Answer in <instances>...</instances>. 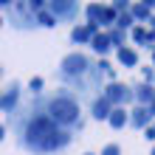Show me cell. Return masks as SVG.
Wrapping results in <instances>:
<instances>
[{"instance_id": "cell-1", "label": "cell", "mask_w": 155, "mask_h": 155, "mask_svg": "<svg viewBox=\"0 0 155 155\" xmlns=\"http://www.w3.org/2000/svg\"><path fill=\"white\" fill-rule=\"evenodd\" d=\"M17 141H20L23 150L28 152H37V155H51V152H59L65 150L71 141H74V133L59 127L54 118L40 107H28L25 110V118L17 124Z\"/></svg>"}, {"instance_id": "cell-2", "label": "cell", "mask_w": 155, "mask_h": 155, "mask_svg": "<svg viewBox=\"0 0 155 155\" xmlns=\"http://www.w3.org/2000/svg\"><path fill=\"white\" fill-rule=\"evenodd\" d=\"M42 110L48 113L54 121L65 130H82L85 127V118H82V107H79V99L71 93V90H57L54 96L42 99Z\"/></svg>"}, {"instance_id": "cell-3", "label": "cell", "mask_w": 155, "mask_h": 155, "mask_svg": "<svg viewBox=\"0 0 155 155\" xmlns=\"http://www.w3.org/2000/svg\"><path fill=\"white\" fill-rule=\"evenodd\" d=\"M87 74H93V65H90V59L82 51L68 54V57L59 62V76L65 82H82Z\"/></svg>"}, {"instance_id": "cell-4", "label": "cell", "mask_w": 155, "mask_h": 155, "mask_svg": "<svg viewBox=\"0 0 155 155\" xmlns=\"http://www.w3.org/2000/svg\"><path fill=\"white\" fill-rule=\"evenodd\" d=\"M3 12H6V20L14 25V28H34L37 23V14H34V8L28 6V0H23V3H3Z\"/></svg>"}, {"instance_id": "cell-5", "label": "cell", "mask_w": 155, "mask_h": 155, "mask_svg": "<svg viewBox=\"0 0 155 155\" xmlns=\"http://www.w3.org/2000/svg\"><path fill=\"white\" fill-rule=\"evenodd\" d=\"M102 90H104L102 96H104L113 107H124L127 102H130V99H135L133 87H130V85H124V82H110V85H107V87H102Z\"/></svg>"}, {"instance_id": "cell-6", "label": "cell", "mask_w": 155, "mask_h": 155, "mask_svg": "<svg viewBox=\"0 0 155 155\" xmlns=\"http://www.w3.org/2000/svg\"><path fill=\"white\" fill-rule=\"evenodd\" d=\"M48 12L62 23V20H74L79 14V6L71 3V0H48Z\"/></svg>"}, {"instance_id": "cell-7", "label": "cell", "mask_w": 155, "mask_h": 155, "mask_svg": "<svg viewBox=\"0 0 155 155\" xmlns=\"http://www.w3.org/2000/svg\"><path fill=\"white\" fill-rule=\"evenodd\" d=\"M17 104H20V85L17 82H12V85L3 87V99H0V110H3L6 116L17 113Z\"/></svg>"}, {"instance_id": "cell-8", "label": "cell", "mask_w": 155, "mask_h": 155, "mask_svg": "<svg viewBox=\"0 0 155 155\" xmlns=\"http://www.w3.org/2000/svg\"><path fill=\"white\" fill-rule=\"evenodd\" d=\"M133 93H135V102L141 107H152L155 104V87L147 85V82H138V85L133 87Z\"/></svg>"}, {"instance_id": "cell-9", "label": "cell", "mask_w": 155, "mask_h": 155, "mask_svg": "<svg viewBox=\"0 0 155 155\" xmlns=\"http://www.w3.org/2000/svg\"><path fill=\"white\" fill-rule=\"evenodd\" d=\"M152 121V110H150V107H135V110H130V124L133 127H138V130H147V127H152L150 124Z\"/></svg>"}, {"instance_id": "cell-10", "label": "cell", "mask_w": 155, "mask_h": 155, "mask_svg": "<svg viewBox=\"0 0 155 155\" xmlns=\"http://www.w3.org/2000/svg\"><path fill=\"white\" fill-rule=\"evenodd\" d=\"M113 110H116V107H113L110 102H107L104 96H99L96 102H93V110H90V113H93V118H96V121H104V118H107V121H110Z\"/></svg>"}, {"instance_id": "cell-11", "label": "cell", "mask_w": 155, "mask_h": 155, "mask_svg": "<svg viewBox=\"0 0 155 155\" xmlns=\"http://www.w3.org/2000/svg\"><path fill=\"white\" fill-rule=\"evenodd\" d=\"M130 12H133V17H135V20H152V12H155V3H152V0H147V3H133V8H130Z\"/></svg>"}, {"instance_id": "cell-12", "label": "cell", "mask_w": 155, "mask_h": 155, "mask_svg": "<svg viewBox=\"0 0 155 155\" xmlns=\"http://www.w3.org/2000/svg\"><path fill=\"white\" fill-rule=\"evenodd\" d=\"M116 54H118V62H121L124 68H135V65H138V51H135V48H130V45L118 48Z\"/></svg>"}, {"instance_id": "cell-13", "label": "cell", "mask_w": 155, "mask_h": 155, "mask_svg": "<svg viewBox=\"0 0 155 155\" xmlns=\"http://www.w3.org/2000/svg\"><path fill=\"white\" fill-rule=\"evenodd\" d=\"M90 48H93L96 54H102V57H104V54L113 48V42H110V37H107V31H99L96 37H93V42H90Z\"/></svg>"}, {"instance_id": "cell-14", "label": "cell", "mask_w": 155, "mask_h": 155, "mask_svg": "<svg viewBox=\"0 0 155 155\" xmlns=\"http://www.w3.org/2000/svg\"><path fill=\"white\" fill-rule=\"evenodd\" d=\"M104 12H107V6H99V3H87V6H85L87 23H102V20H104Z\"/></svg>"}, {"instance_id": "cell-15", "label": "cell", "mask_w": 155, "mask_h": 155, "mask_svg": "<svg viewBox=\"0 0 155 155\" xmlns=\"http://www.w3.org/2000/svg\"><path fill=\"white\" fill-rule=\"evenodd\" d=\"M124 124H130V110H124V107H116L113 116H110V127H113V130H121Z\"/></svg>"}, {"instance_id": "cell-16", "label": "cell", "mask_w": 155, "mask_h": 155, "mask_svg": "<svg viewBox=\"0 0 155 155\" xmlns=\"http://www.w3.org/2000/svg\"><path fill=\"white\" fill-rule=\"evenodd\" d=\"M37 23H40V25H45V28H54V25H57L59 20H57V17H54L51 12H48V6H45L42 12L37 14Z\"/></svg>"}, {"instance_id": "cell-17", "label": "cell", "mask_w": 155, "mask_h": 155, "mask_svg": "<svg viewBox=\"0 0 155 155\" xmlns=\"http://www.w3.org/2000/svg\"><path fill=\"white\" fill-rule=\"evenodd\" d=\"M116 28H121V31H124V28H130V31H133V28H135V17H133V12H124V14H118V23H116Z\"/></svg>"}, {"instance_id": "cell-18", "label": "cell", "mask_w": 155, "mask_h": 155, "mask_svg": "<svg viewBox=\"0 0 155 155\" xmlns=\"http://www.w3.org/2000/svg\"><path fill=\"white\" fill-rule=\"evenodd\" d=\"M130 34H133V40L138 42V45H147V37H150V28H144V25H135V28H133Z\"/></svg>"}, {"instance_id": "cell-19", "label": "cell", "mask_w": 155, "mask_h": 155, "mask_svg": "<svg viewBox=\"0 0 155 155\" xmlns=\"http://www.w3.org/2000/svg\"><path fill=\"white\" fill-rule=\"evenodd\" d=\"M107 37H110V42H113V45L124 48V37H127V34H124L121 28H110V31H107Z\"/></svg>"}, {"instance_id": "cell-20", "label": "cell", "mask_w": 155, "mask_h": 155, "mask_svg": "<svg viewBox=\"0 0 155 155\" xmlns=\"http://www.w3.org/2000/svg\"><path fill=\"white\" fill-rule=\"evenodd\" d=\"M141 76H144L141 82H147V85H152V82H155V71H152V68H141Z\"/></svg>"}, {"instance_id": "cell-21", "label": "cell", "mask_w": 155, "mask_h": 155, "mask_svg": "<svg viewBox=\"0 0 155 155\" xmlns=\"http://www.w3.org/2000/svg\"><path fill=\"white\" fill-rule=\"evenodd\" d=\"M28 87H31V93H34V96H37V93H40V90H42V79H40V76H34V79L28 82Z\"/></svg>"}, {"instance_id": "cell-22", "label": "cell", "mask_w": 155, "mask_h": 155, "mask_svg": "<svg viewBox=\"0 0 155 155\" xmlns=\"http://www.w3.org/2000/svg\"><path fill=\"white\" fill-rule=\"evenodd\" d=\"M102 155H121V147H118V144H107L102 150Z\"/></svg>"}, {"instance_id": "cell-23", "label": "cell", "mask_w": 155, "mask_h": 155, "mask_svg": "<svg viewBox=\"0 0 155 155\" xmlns=\"http://www.w3.org/2000/svg\"><path fill=\"white\" fill-rule=\"evenodd\" d=\"M144 138H147V141H155V124H152V127H147V130H144Z\"/></svg>"}, {"instance_id": "cell-24", "label": "cell", "mask_w": 155, "mask_h": 155, "mask_svg": "<svg viewBox=\"0 0 155 155\" xmlns=\"http://www.w3.org/2000/svg\"><path fill=\"white\" fill-rule=\"evenodd\" d=\"M150 28H152V31H155V14H152V20H150Z\"/></svg>"}, {"instance_id": "cell-25", "label": "cell", "mask_w": 155, "mask_h": 155, "mask_svg": "<svg viewBox=\"0 0 155 155\" xmlns=\"http://www.w3.org/2000/svg\"><path fill=\"white\" fill-rule=\"evenodd\" d=\"M150 155H155V147H152V152H150Z\"/></svg>"}, {"instance_id": "cell-26", "label": "cell", "mask_w": 155, "mask_h": 155, "mask_svg": "<svg viewBox=\"0 0 155 155\" xmlns=\"http://www.w3.org/2000/svg\"><path fill=\"white\" fill-rule=\"evenodd\" d=\"M87 155H90V152H87Z\"/></svg>"}]
</instances>
